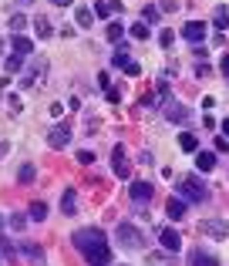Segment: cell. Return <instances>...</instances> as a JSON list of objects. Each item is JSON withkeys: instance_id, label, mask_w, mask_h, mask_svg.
Masks as SVG:
<instances>
[{"instance_id": "cell-1", "label": "cell", "mask_w": 229, "mask_h": 266, "mask_svg": "<svg viewBox=\"0 0 229 266\" xmlns=\"http://www.w3.org/2000/svg\"><path fill=\"white\" fill-rule=\"evenodd\" d=\"M71 243H75V250L84 256L88 250H94V246H101V243H108L105 239V233L98 229V226H88V229H75L71 233Z\"/></svg>"}, {"instance_id": "cell-2", "label": "cell", "mask_w": 229, "mask_h": 266, "mask_svg": "<svg viewBox=\"0 0 229 266\" xmlns=\"http://www.w3.org/2000/svg\"><path fill=\"white\" fill-rule=\"evenodd\" d=\"M179 192H182L185 202H206L209 199V186H206L202 179H196V175H185V179L179 182Z\"/></svg>"}, {"instance_id": "cell-3", "label": "cell", "mask_w": 229, "mask_h": 266, "mask_svg": "<svg viewBox=\"0 0 229 266\" xmlns=\"http://www.w3.org/2000/svg\"><path fill=\"white\" fill-rule=\"evenodd\" d=\"M115 243H122L125 250H138V246L145 243V236H142V229H138V226H132V222H122V226L115 229Z\"/></svg>"}, {"instance_id": "cell-4", "label": "cell", "mask_w": 229, "mask_h": 266, "mask_svg": "<svg viewBox=\"0 0 229 266\" xmlns=\"http://www.w3.org/2000/svg\"><path fill=\"white\" fill-rule=\"evenodd\" d=\"M199 233H206V236H213V239H226L229 222L226 219H202V222H199Z\"/></svg>"}, {"instance_id": "cell-5", "label": "cell", "mask_w": 229, "mask_h": 266, "mask_svg": "<svg viewBox=\"0 0 229 266\" xmlns=\"http://www.w3.org/2000/svg\"><path fill=\"white\" fill-rule=\"evenodd\" d=\"M84 260H88V266H108V263H111V250H108V243H101V246L88 250V253H84Z\"/></svg>"}, {"instance_id": "cell-6", "label": "cell", "mask_w": 229, "mask_h": 266, "mask_svg": "<svg viewBox=\"0 0 229 266\" xmlns=\"http://www.w3.org/2000/svg\"><path fill=\"white\" fill-rule=\"evenodd\" d=\"M158 243H162V250H165V253H179V246H182V236H179L175 229H168V226H165V229L158 233Z\"/></svg>"}, {"instance_id": "cell-7", "label": "cell", "mask_w": 229, "mask_h": 266, "mask_svg": "<svg viewBox=\"0 0 229 266\" xmlns=\"http://www.w3.org/2000/svg\"><path fill=\"white\" fill-rule=\"evenodd\" d=\"M182 37H185L189 44H202V37H206V24H199V20H189V24L182 27Z\"/></svg>"}, {"instance_id": "cell-8", "label": "cell", "mask_w": 229, "mask_h": 266, "mask_svg": "<svg viewBox=\"0 0 229 266\" xmlns=\"http://www.w3.org/2000/svg\"><path fill=\"white\" fill-rule=\"evenodd\" d=\"M71 141V132H68V125H54L51 132H47V145L51 148H64Z\"/></svg>"}, {"instance_id": "cell-9", "label": "cell", "mask_w": 229, "mask_h": 266, "mask_svg": "<svg viewBox=\"0 0 229 266\" xmlns=\"http://www.w3.org/2000/svg\"><path fill=\"white\" fill-rule=\"evenodd\" d=\"M189 266H219V260L209 250H192L189 253Z\"/></svg>"}, {"instance_id": "cell-10", "label": "cell", "mask_w": 229, "mask_h": 266, "mask_svg": "<svg viewBox=\"0 0 229 266\" xmlns=\"http://www.w3.org/2000/svg\"><path fill=\"white\" fill-rule=\"evenodd\" d=\"M128 196H132L135 202H149V199H152V186H149V182H132Z\"/></svg>"}, {"instance_id": "cell-11", "label": "cell", "mask_w": 229, "mask_h": 266, "mask_svg": "<svg viewBox=\"0 0 229 266\" xmlns=\"http://www.w3.org/2000/svg\"><path fill=\"white\" fill-rule=\"evenodd\" d=\"M10 47L24 58V54H31V51H34V41H31V37H24V34H14V37H10Z\"/></svg>"}, {"instance_id": "cell-12", "label": "cell", "mask_w": 229, "mask_h": 266, "mask_svg": "<svg viewBox=\"0 0 229 266\" xmlns=\"http://www.w3.org/2000/svg\"><path fill=\"white\" fill-rule=\"evenodd\" d=\"M196 169L199 172H213L216 169V152H196Z\"/></svg>"}, {"instance_id": "cell-13", "label": "cell", "mask_w": 229, "mask_h": 266, "mask_svg": "<svg viewBox=\"0 0 229 266\" xmlns=\"http://www.w3.org/2000/svg\"><path fill=\"white\" fill-rule=\"evenodd\" d=\"M61 209H64V216H75L77 212V192L75 189H64L61 192Z\"/></svg>"}, {"instance_id": "cell-14", "label": "cell", "mask_w": 229, "mask_h": 266, "mask_svg": "<svg viewBox=\"0 0 229 266\" xmlns=\"http://www.w3.org/2000/svg\"><path fill=\"white\" fill-rule=\"evenodd\" d=\"M165 212H168V219H185V199H172L165 202Z\"/></svg>"}, {"instance_id": "cell-15", "label": "cell", "mask_w": 229, "mask_h": 266, "mask_svg": "<svg viewBox=\"0 0 229 266\" xmlns=\"http://www.w3.org/2000/svg\"><path fill=\"white\" fill-rule=\"evenodd\" d=\"M165 115H168V122H189V108L185 105H165Z\"/></svg>"}, {"instance_id": "cell-16", "label": "cell", "mask_w": 229, "mask_h": 266, "mask_svg": "<svg viewBox=\"0 0 229 266\" xmlns=\"http://www.w3.org/2000/svg\"><path fill=\"white\" fill-rule=\"evenodd\" d=\"M179 148H182V152H199V138L189 135V132H182L179 135Z\"/></svg>"}, {"instance_id": "cell-17", "label": "cell", "mask_w": 229, "mask_h": 266, "mask_svg": "<svg viewBox=\"0 0 229 266\" xmlns=\"http://www.w3.org/2000/svg\"><path fill=\"white\" fill-rule=\"evenodd\" d=\"M132 37H135V41H149V37H152V27H149L145 20H138V24H132Z\"/></svg>"}, {"instance_id": "cell-18", "label": "cell", "mask_w": 229, "mask_h": 266, "mask_svg": "<svg viewBox=\"0 0 229 266\" xmlns=\"http://www.w3.org/2000/svg\"><path fill=\"white\" fill-rule=\"evenodd\" d=\"M75 20H77V27H91V24H94V10H88V7H77Z\"/></svg>"}, {"instance_id": "cell-19", "label": "cell", "mask_w": 229, "mask_h": 266, "mask_svg": "<svg viewBox=\"0 0 229 266\" xmlns=\"http://www.w3.org/2000/svg\"><path fill=\"white\" fill-rule=\"evenodd\" d=\"M128 61H132V58H128V47H118V51L111 54V64L115 67H128Z\"/></svg>"}, {"instance_id": "cell-20", "label": "cell", "mask_w": 229, "mask_h": 266, "mask_svg": "<svg viewBox=\"0 0 229 266\" xmlns=\"http://www.w3.org/2000/svg\"><path fill=\"white\" fill-rule=\"evenodd\" d=\"M213 24H216V27H226V24H229V7H216Z\"/></svg>"}, {"instance_id": "cell-21", "label": "cell", "mask_w": 229, "mask_h": 266, "mask_svg": "<svg viewBox=\"0 0 229 266\" xmlns=\"http://www.w3.org/2000/svg\"><path fill=\"white\" fill-rule=\"evenodd\" d=\"M122 34H125V24L111 20V24H108V41H122Z\"/></svg>"}, {"instance_id": "cell-22", "label": "cell", "mask_w": 229, "mask_h": 266, "mask_svg": "<svg viewBox=\"0 0 229 266\" xmlns=\"http://www.w3.org/2000/svg\"><path fill=\"white\" fill-rule=\"evenodd\" d=\"M17 179H20L24 186H31V182H34V165H31V162H27V165H20V172H17Z\"/></svg>"}, {"instance_id": "cell-23", "label": "cell", "mask_w": 229, "mask_h": 266, "mask_svg": "<svg viewBox=\"0 0 229 266\" xmlns=\"http://www.w3.org/2000/svg\"><path fill=\"white\" fill-rule=\"evenodd\" d=\"M44 216H47V205H44V202H31V219H34V222H41Z\"/></svg>"}, {"instance_id": "cell-24", "label": "cell", "mask_w": 229, "mask_h": 266, "mask_svg": "<svg viewBox=\"0 0 229 266\" xmlns=\"http://www.w3.org/2000/svg\"><path fill=\"white\" fill-rule=\"evenodd\" d=\"M51 34H54V31H51V20H44V17H37V37H44V41H47Z\"/></svg>"}, {"instance_id": "cell-25", "label": "cell", "mask_w": 229, "mask_h": 266, "mask_svg": "<svg viewBox=\"0 0 229 266\" xmlns=\"http://www.w3.org/2000/svg\"><path fill=\"white\" fill-rule=\"evenodd\" d=\"M20 64H24V58H20V54H10V58H7V74L20 71Z\"/></svg>"}, {"instance_id": "cell-26", "label": "cell", "mask_w": 229, "mask_h": 266, "mask_svg": "<svg viewBox=\"0 0 229 266\" xmlns=\"http://www.w3.org/2000/svg\"><path fill=\"white\" fill-rule=\"evenodd\" d=\"M111 14V0H101V3H94V17H108Z\"/></svg>"}, {"instance_id": "cell-27", "label": "cell", "mask_w": 229, "mask_h": 266, "mask_svg": "<svg viewBox=\"0 0 229 266\" xmlns=\"http://www.w3.org/2000/svg\"><path fill=\"white\" fill-rule=\"evenodd\" d=\"M142 20H145V24H155V20H158V7H145V10H142Z\"/></svg>"}, {"instance_id": "cell-28", "label": "cell", "mask_w": 229, "mask_h": 266, "mask_svg": "<svg viewBox=\"0 0 229 266\" xmlns=\"http://www.w3.org/2000/svg\"><path fill=\"white\" fill-rule=\"evenodd\" d=\"M24 256H31V260H44V250H41V246H24Z\"/></svg>"}, {"instance_id": "cell-29", "label": "cell", "mask_w": 229, "mask_h": 266, "mask_svg": "<svg viewBox=\"0 0 229 266\" xmlns=\"http://www.w3.org/2000/svg\"><path fill=\"white\" fill-rule=\"evenodd\" d=\"M10 27H14V31H24V27H27L24 14H14V17H10Z\"/></svg>"}, {"instance_id": "cell-30", "label": "cell", "mask_w": 229, "mask_h": 266, "mask_svg": "<svg viewBox=\"0 0 229 266\" xmlns=\"http://www.w3.org/2000/svg\"><path fill=\"white\" fill-rule=\"evenodd\" d=\"M77 162H81V165H91V162H94V155H91L88 148H81V152H77Z\"/></svg>"}, {"instance_id": "cell-31", "label": "cell", "mask_w": 229, "mask_h": 266, "mask_svg": "<svg viewBox=\"0 0 229 266\" xmlns=\"http://www.w3.org/2000/svg\"><path fill=\"white\" fill-rule=\"evenodd\" d=\"M158 41H162V47H172V41H175V34H172V31H162V37H158Z\"/></svg>"}, {"instance_id": "cell-32", "label": "cell", "mask_w": 229, "mask_h": 266, "mask_svg": "<svg viewBox=\"0 0 229 266\" xmlns=\"http://www.w3.org/2000/svg\"><path fill=\"white\" fill-rule=\"evenodd\" d=\"M105 98H108V101H111V105H118V101H122V94H118V91H115V88H105Z\"/></svg>"}, {"instance_id": "cell-33", "label": "cell", "mask_w": 229, "mask_h": 266, "mask_svg": "<svg viewBox=\"0 0 229 266\" xmlns=\"http://www.w3.org/2000/svg\"><path fill=\"white\" fill-rule=\"evenodd\" d=\"M10 226H14V229H17V233H20V229H24V226H27V216H14V219H10Z\"/></svg>"}, {"instance_id": "cell-34", "label": "cell", "mask_w": 229, "mask_h": 266, "mask_svg": "<svg viewBox=\"0 0 229 266\" xmlns=\"http://www.w3.org/2000/svg\"><path fill=\"white\" fill-rule=\"evenodd\" d=\"M125 74H128V78H138V74H142V67L135 64V61H128V67H125Z\"/></svg>"}, {"instance_id": "cell-35", "label": "cell", "mask_w": 229, "mask_h": 266, "mask_svg": "<svg viewBox=\"0 0 229 266\" xmlns=\"http://www.w3.org/2000/svg\"><path fill=\"white\" fill-rule=\"evenodd\" d=\"M216 152H223V155H226V152H229V138H223V135L216 138Z\"/></svg>"}, {"instance_id": "cell-36", "label": "cell", "mask_w": 229, "mask_h": 266, "mask_svg": "<svg viewBox=\"0 0 229 266\" xmlns=\"http://www.w3.org/2000/svg\"><path fill=\"white\" fill-rule=\"evenodd\" d=\"M0 253H3V256H14V246H10L7 239H0Z\"/></svg>"}, {"instance_id": "cell-37", "label": "cell", "mask_w": 229, "mask_h": 266, "mask_svg": "<svg viewBox=\"0 0 229 266\" xmlns=\"http://www.w3.org/2000/svg\"><path fill=\"white\" fill-rule=\"evenodd\" d=\"M162 10H168V14H172V10H179V3H175V0H162Z\"/></svg>"}, {"instance_id": "cell-38", "label": "cell", "mask_w": 229, "mask_h": 266, "mask_svg": "<svg viewBox=\"0 0 229 266\" xmlns=\"http://www.w3.org/2000/svg\"><path fill=\"white\" fill-rule=\"evenodd\" d=\"M54 7H71V0H51Z\"/></svg>"}, {"instance_id": "cell-39", "label": "cell", "mask_w": 229, "mask_h": 266, "mask_svg": "<svg viewBox=\"0 0 229 266\" xmlns=\"http://www.w3.org/2000/svg\"><path fill=\"white\" fill-rule=\"evenodd\" d=\"M223 74H229V54H223Z\"/></svg>"}, {"instance_id": "cell-40", "label": "cell", "mask_w": 229, "mask_h": 266, "mask_svg": "<svg viewBox=\"0 0 229 266\" xmlns=\"http://www.w3.org/2000/svg\"><path fill=\"white\" fill-rule=\"evenodd\" d=\"M223 135L229 138V118H223Z\"/></svg>"}, {"instance_id": "cell-41", "label": "cell", "mask_w": 229, "mask_h": 266, "mask_svg": "<svg viewBox=\"0 0 229 266\" xmlns=\"http://www.w3.org/2000/svg\"><path fill=\"white\" fill-rule=\"evenodd\" d=\"M0 155H7V141H0Z\"/></svg>"}, {"instance_id": "cell-42", "label": "cell", "mask_w": 229, "mask_h": 266, "mask_svg": "<svg viewBox=\"0 0 229 266\" xmlns=\"http://www.w3.org/2000/svg\"><path fill=\"white\" fill-rule=\"evenodd\" d=\"M0 229H3V216H0Z\"/></svg>"}, {"instance_id": "cell-43", "label": "cell", "mask_w": 229, "mask_h": 266, "mask_svg": "<svg viewBox=\"0 0 229 266\" xmlns=\"http://www.w3.org/2000/svg\"><path fill=\"white\" fill-rule=\"evenodd\" d=\"M24 3H34V0H24Z\"/></svg>"}, {"instance_id": "cell-44", "label": "cell", "mask_w": 229, "mask_h": 266, "mask_svg": "<svg viewBox=\"0 0 229 266\" xmlns=\"http://www.w3.org/2000/svg\"><path fill=\"white\" fill-rule=\"evenodd\" d=\"M0 47H3V41H0Z\"/></svg>"}]
</instances>
